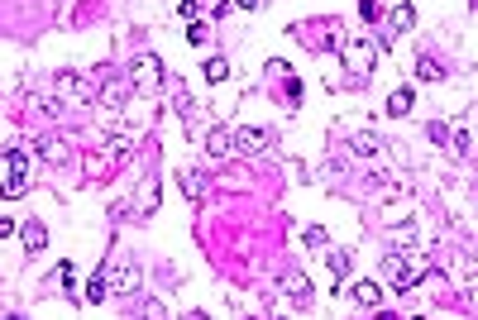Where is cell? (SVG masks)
I'll list each match as a JSON object with an SVG mask.
<instances>
[{
    "label": "cell",
    "mask_w": 478,
    "mask_h": 320,
    "mask_svg": "<svg viewBox=\"0 0 478 320\" xmlns=\"http://www.w3.org/2000/svg\"><path fill=\"white\" fill-rule=\"evenodd\" d=\"M330 268H335V277L345 282V272H350V254H330Z\"/></svg>",
    "instance_id": "26"
},
{
    "label": "cell",
    "mask_w": 478,
    "mask_h": 320,
    "mask_svg": "<svg viewBox=\"0 0 478 320\" xmlns=\"http://www.w3.org/2000/svg\"><path fill=\"white\" fill-rule=\"evenodd\" d=\"M412 86H397V91H392V96H387V115H392V120H402V115L412 110Z\"/></svg>",
    "instance_id": "14"
},
{
    "label": "cell",
    "mask_w": 478,
    "mask_h": 320,
    "mask_svg": "<svg viewBox=\"0 0 478 320\" xmlns=\"http://www.w3.org/2000/svg\"><path fill=\"white\" fill-rule=\"evenodd\" d=\"M235 148H239V153H249V158H254V153H263V148H268V129H239V134H235Z\"/></svg>",
    "instance_id": "6"
},
{
    "label": "cell",
    "mask_w": 478,
    "mask_h": 320,
    "mask_svg": "<svg viewBox=\"0 0 478 320\" xmlns=\"http://www.w3.org/2000/svg\"><path fill=\"white\" fill-rule=\"evenodd\" d=\"M15 229H19L15 220H5V215H0V239H10V234H15Z\"/></svg>",
    "instance_id": "31"
},
{
    "label": "cell",
    "mask_w": 478,
    "mask_h": 320,
    "mask_svg": "<svg viewBox=\"0 0 478 320\" xmlns=\"http://www.w3.org/2000/svg\"><path fill=\"white\" fill-rule=\"evenodd\" d=\"M58 272H63V287H67V296H77V268H72V263H58Z\"/></svg>",
    "instance_id": "22"
},
{
    "label": "cell",
    "mask_w": 478,
    "mask_h": 320,
    "mask_svg": "<svg viewBox=\"0 0 478 320\" xmlns=\"http://www.w3.org/2000/svg\"><path fill=\"white\" fill-rule=\"evenodd\" d=\"M354 301H359V306H378L382 301V287H378V282H354Z\"/></svg>",
    "instance_id": "16"
},
{
    "label": "cell",
    "mask_w": 478,
    "mask_h": 320,
    "mask_svg": "<svg viewBox=\"0 0 478 320\" xmlns=\"http://www.w3.org/2000/svg\"><path fill=\"white\" fill-rule=\"evenodd\" d=\"M19 239H24V254H44L48 249V229L39 220H29V224H19Z\"/></svg>",
    "instance_id": "8"
},
{
    "label": "cell",
    "mask_w": 478,
    "mask_h": 320,
    "mask_svg": "<svg viewBox=\"0 0 478 320\" xmlns=\"http://www.w3.org/2000/svg\"><path fill=\"white\" fill-rule=\"evenodd\" d=\"M378 53H382V43H373V38H345V43H340V58H345V72H350V86H364V81L373 77Z\"/></svg>",
    "instance_id": "1"
},
{
    "label": "cell",
    "mask_w": 478,
    "mask_h": 320,
    "mask_svg": "<svg viewBox=\"0 0 478 320\" xmlns=\"http://www.w3.org/2000/svg\"><path fill=\"white\" fill-rule=\"evenodd\" d=\"M187 38H191V43H206V38H210V29L201 24V19H191V24H187Z\"/></svg>",
    "instance_id": "24"
},
{
    "label": "cell",
    "mask_w": 478,
    "mask_h": 320,
    "mask_svg": "<svg viewBox=\"0 0 478 320\" xmlns=\"http://www.w3.org/2000/svg\"><path fill=\"white\" fill-rule=\"evenodd\" d=\"M34 153H39L44 162H67V144L63 139H48V134L44 139H34Z\"/></svg>",
    "instance_id": "11"
},
{
    "label": "cell",
    "mask_w": 478,
    "mask_h": 320,
    "mask_svg": "<svg viewBox=\"0 0 478 320\" xmlns=\"http://www.w3.org/2000/svg\"><path fill=\"white\" fill-rule=\"evenodd\" d=\"M129 91H134V81H106V86H101L96 96H101V105H111V110H120V105L129 100Z\"/></svg>",
    "instance_id": "7"
},
{
    "label": "cell",
    "mask_w": 478,
    "mask_h": 320,
    "mask_svg": "<svg viewBox=\"0 0 478 320\" xmlns=\"http://www.w3.org/2000/svg\"><path fill=\"white\" fill-rule=\"evenodd\" d=\"M350 148H354V153H364V158H378L382 139H378V134H368V129H359V134H350Z\"/></svg>",
    "instance_id": "13"
},
{
    "label": "cell",
    "mask_w": 478,
    "mask_h": 320,
    "mask_svg": "<svg viewBox=\"0 0 478 320\" xmlns=\"http://www.w3.org/2000/svg\"><path fill=\"white\" fill-rule=\"evenodd\" d=\"M24 187H29V182H15V177H10V182H5V192H0V196H5V201H19V196H24Z\"/></svg>",
    "instance_id": "25"
},
{
    "label": "cell",
    "mask_w": 478,
    "mask_h": 320,
    "mask_svg": "<svg viewBox=\"0 0 478 320\" xmlns=\"http://www.w3.org/2000/svg\"><path fill=\"white\" fill-rule=\"evenodd\" d=\"M106 282H111L115 291H139V268H134V263H120V268H115Z\"/></svg>",
    "instance_id": "10"
},
{
    "label": "cell",
    "mask_w": 478,
    "mask_h": 320,
    "mask_svg": "<svg viewBox=\"0 0 478 320\" xmlns=\"http://www.w3.org/2000/svg\"><path fill=\"white\" fill-rule=\"evenodd\" d=\"M392 244H397V249H412V244H416V229H392Z\"/></svg>",
    "instance_id": "27"
},
{
    "label": "cell",
    "mask_w": 478,
    "mask_h": 320,
    "mask_svg": "<svg viewBox=\"0 0 478 320\" xmlns=\"http://www.w3.org/2000/svg\"><path fill=\"white\" fill-rule=\"evenodd\" d=\"M306 244H311V249H325V224H306Z\"/></svg>",
    "instance_id": "23"
},
{
    "label": "cell",
    "mask_w": 478,
    "mask_h": 320,
    "mask_svg": "<svg viewBox=\"0 0 478 320\" xmlns=\"http://www.w3.org/2000/svg\"><path fill=\"white\" fill-rule=\"evenodd\" d=\"M5 172L15 177V182H29V148H10L5 153Z\"/></svg>",
    "instance_id": "12"
},
{
    "label": "cell",
    "mask_w": 478,
    "mask_h": 320,
    "mask_svg": "<svg viewBox=\"0 0 478 320\" xmlns=\"http://www.w3.org/2000/svg\"><path fill=\"white\" fill-rule=\"evenodd\" d=\"M235 5H239V10H254V5H258V0H235Z\"/></svg>",
    "instance_id": "32"
},
{
    "label": "cell",
    "mask_w": 478,
    "mask_h": 320,
    "mask_svg": "<svg viewBox=\"0 0 478 320\" xmlns=\"http://www.w3.org/2000/svg\"><path fill=\"white\" fill-rule=\"evenodd\" d=\"M359 15H364V19H378V0H364V5H359Z\"/></svg>",
    "instance_id": "30"
},
{
    "label": "cell",
    "mask_w": 478,
    "mask_h": 320,
    "mask_svg": "<svg viewBox=\"0 0 478 320\" xmlns=\"http://www.w3.org/2000/svg\"><path fill=\"white\" fill-rule=\"evenodd\" d=\"M125 153H129V139H115V144H111V148H106V158H115V162L125 158Z\"/></svg>",
    "instance_id": "29"
},
{
    "label": "cell",
    "mask_w": 478,
    "mask_h": 320,
    "mask_svg": "<svg viewBox=\"0 0 478 320\" xmlns=\"http://www.w3.org/2000/svg\"><path fill=\"white\" fill-rule=\"evenodd\" d=\"M58 91H63L67 100H86V96H91V86H86L77 72H58Z\"/></svg>",
    "instance_id": "9"
},
{
    "label": "cell",
    "mask_w": 478,
    "mask_h": 320,
    "mask_svg": "<svg viewBox=\"0 0 478 320\" xmlns=\"http://www.w3.org/2000/svg\"><path fill=\"white\" fill-rule=\"evenodd\" d=\"M283 291L292 296V301H311L316 296V287H311V277H302V272H283Z\"/></svg>",
    "instance_id": "5"
},
{
    "label": "cell",
    "mask_w": 478,
    "mask_h": 320,
    "mask_svg": "<svg viewBox=\"0 0 478 320\" xmlns=\"http://www.w3.org/2000/svg\"><path fill=\"white\" fill-rule=\"evenodd\" d=\"M106 291H111V282H106V272H96L91 282H86V301H91V306H101V301H106Z\"/></svg>",
    "instance_id": "18"
},
{
    "label": "cell",
    "mask_w": 478,
    "mask_h": 320,
    "mask_svg": "<svg viewBox=\"0 0 478 320\" xmlns=\"http://www.w3.org/2000/svg\"><path fill=\"white\" fill-rule=\"evenodd\" d=\"M416 24V10L412 5H397V10H392V33H407Z\"/></svg>",
    "instance_id": "19"
},
{
    "label": "cell",
    "mask_w": 478,
    "mask_h": 320,
    "mask_svg": "<svg viewBox=\"0 0 478 320\" xmlns=\"http://www.w3.org/2000/svg\"><path fill=\"white\" fill-rule=\"evenodd\" d=\"M158 182H143L139 192H134V201H129L125 206V215H134V220H148V215H153V210H158Z\"/></svg>",
    "instance_id": "4"
},
{
    "label": "cell",
    "mask_w": 478,
    "mask_h": 320,
    "mask_svg": "<svg viewBox=\"0 0 478 320\" xmlns=\"http://www.w3.org/2000/svg\"><path fill=\"white\" fill-rule=\"evenodd\" d=\"M416 77H421V81H445V67L435 63L430 53H421V58H416Z\"/></svg>",
    "instance_id": "15"
},
{
    "label": "cell",
    "mask_w": 478,
    "mask_h": 320,
    "mask_svg": "<svg viewBox=\"0 0 478 320\" xmlns=\"http://www.w3.org/2000/svg\"><path fill=\"white\" fill-rule=\"evenodd\" d=\"M177 15H182V19H187V24H191V19L201 15V5H196V0H182V5H177Z\"/></svg>",
    "instance_id": "28"
},
{
    "label": "cell",
    "mask_w": 478,
    "mask_h": 320,
    "mask_svg": "<svg viewBox=\"0 0 478 320\" xmlns=\"http://www.w3.org/2000/svg\"><path fill=\"white\" fill-rule=\"evenodd\" d=\"M182 187H187V196H206L210 192V182L201 172H182Z\"/></svg>",
    "instance_id": "20"
},
{
    "label": "cell",
    "mask_w": 478,
    "mask_h": 320,
    "mask_svg": "<svg viewBox=\"0 0 478 320\" xmlns=\"http://www.w3.org/2000/svg\"><path fill=\"white\" fill-rule=\"evenodd\" d=\"M426 268H430V263L421 254H412V258L387 254V258H382V282H387V287H397V291H412V287H421Z\"/></svg>",
    "instance_id": "2"
},
{
    "label": "cell",
    "mask_w": 478,
    "mask_h": 320,
    "mask_svg": "<svg viewBox=\"0 0 478 320\" xmlns=\"http://www.w3.org/2000/svg\"><path fill=\"white\" fill-rule=\"evenodd\" d=\"M129 81H134L139 91H153V86H163V63L153 58V53H139V58H134V67H129Z\"/></svg>",
    "instance_id": "3"
},
{
    "label": "cell",
    "mask_w": 478,
    "mask_h": 320,
    "mask_svg": "<svg viewBox=\"0 0 478 320\" xmlns=\"http://www.w3.org/2000/svg\"><path fill=\"white\" fill-rule=\"evenodd\" d=\"M230 144H235V139H230V129H225V125H215V129H210V134H206V148H210V153H215V158H220V153H225V148H230Z\"/></svg>",
    "instance_id": "17"
},
{
    "label": "cell",
    "mask_w": 478,
    "mask_h": 320,
    "mask_svg": "<svg viewBox=\"0 0 478 320\" xmlns=\"http://www.w3.org/2000/svg\"><path fill=\"white\" fill-rule=\"evenodd\" d=\"M230 77V63H225V58H210L206 63V81H225Z\"/></svg>",
    "instance_id": "21"
}]
</instances>
